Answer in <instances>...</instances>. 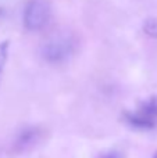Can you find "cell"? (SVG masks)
I'll return each instance as SVG.
<instances>
[{
  "label": "cell",
  "instance_id": "1",
  "mask_svg": "<svg viewBox=\"0 0 157 158\" xmlns=\"http://www.w3.org/2000/svg\"><path fill=\"white\" fill-rule=\"evenodd\" d=\"M74 52V42L67 35L50 38L42 47V57L50 63H61L71 57Z\"/></svg>",
  "mask_w": 157,
  "mask_h": 158
},
{
  "label": "cell",
  "instance_id": "2",
  "mask_svg": "<svg viewBox=\"0 0 157 158\" xmlns=\"http://www.w3.org/2000/svg\"><path fill=\"white\" fill-rule=\"evenodd\" d=\"M50 7L43 0H31L25 7L24 24L27 29L39 31L49 22Z\"/></svg>",
  "mask_w": 157,
  "mask_h": 158
},
{
  "label": "cell",
  "instance_id": "3",
  "mask_svg": "<svg viewBox=\"0 0 157 158\" xmlns=\"http://www.w3.org/2000/svg\"><path fill=\"white\" fill-rule=\"evenodd\" d=\"M125 118L129 122V125L139 129H150L155 126V118L150 117L146 112H143L142 110L139 114H127Z\"/></svg>",
  "mask_w": 157,
  "mask_h": 158
},
{
  "label": "cell",
  "instance_id": "4",
  "mask_svg": "<svg viewBox=\"0 0 157 158\" xmlns=\"http://www.w3.org/2000/svg\"><path fill=\"white\" fill-rule=\"evenodd\" d=\"M143 31L146 35L152 36V38H157V18H155V17L147 18L143 24Z\"/></svg>",
  "mask_w": 157,
  "mask_h": 158
},
{
  "label": "cell",
  "instance_id": "5",
  "mask_svg": "<svg viewBox=\"0 0 157 158\" xmlns=\"http://www.w3.org/2000/svg\"><path fill=\"white\" fill-rule=\"evenodd\" d=\"M142 111L146 112V114H149L150 117H153V118L157 117V97L150 98V100L143 106Z\"/></svg>",
  "mask_w": 157,
  "mask_h": 158
},
{
  "label": "cell",
  "instance_id": "6",
  "mask_svg": "<svg viewBox=\"0 0 157 158\" xmlns=\"http://www.w3.org/2000/svg\"><path fill=\"white\" fill-rule=\"evenodd\" d=\"M7 56H8V42H3V43H0V75H2L4 64L7 61Z\"/></svg>",
  "mask_w": 157,
  "mask_h": 158
},
{
  "label": "cell",
  "instance_id": "7",
  "mask_svg": "<svg viewBox=\"0 0 157 158\" xmlns=\"http://www.w3.org/2000/svg\"><path fill=\"white\" fill-rule=\"evenodd\" d=\"M99 158H121V157H120L118 153H106L103 156H100Z\"/></svg>",
  "mask_w": 157,
  "mask_h": 158
},
{
  "label": "cell",
  "instance_id": "8",
  "mask_svg": "<svg viewBox=\"0 0 157 158\" xmlns=\"http://www.w3.org/2000/svg\"><path fill=\"white\" fill-rule=\"evenodd\" d=\"M153 158H157V153H156V154H155V157H153Z\"/></svg>",
  "mask_w": 157,
  "mask_h": 158
}]
</instances>
